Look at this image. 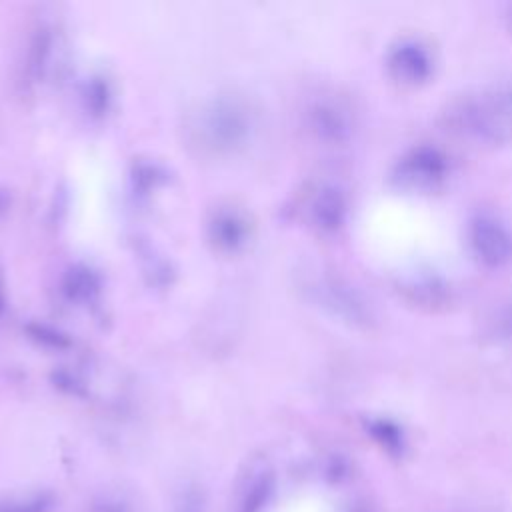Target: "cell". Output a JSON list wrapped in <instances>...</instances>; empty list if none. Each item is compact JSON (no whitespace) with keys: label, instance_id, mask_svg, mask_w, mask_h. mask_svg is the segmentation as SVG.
<instances>
[{"label":"cell","instance_id":"1","mask_svg":"<svg viewBox=\"0 0 512 512\" xmlns=\"http://www.w3.org/2000/svg\"><path fill=\"white\" fill-rule=\"evenodd\" d=\"M272 494V482L270 478H260L250 486L246 496L240 502L238 512H262V508L268 504Z\"/></svg>","mask_w":512,"mask_h":512},{"label":"cell","instance_id":"2","mask_svg":"<svg viewBox=\"0 0 512 512\" xmlns=\"http://www.w3.org/2000/svg\"><path fill=\"white\" fill-rule=\"evenodd\" d=\"M52 496L48 494H34L18 500H8L0 504V512H50L52 510Z\"/></svg>","mask_w":512,"mask_h":512},{"label":"cell","instance_id":"3","mask_svg":"<svg viewBox=\"0 0 512 512\" xmlns=\"http://www.w3.org/2000/svg\"><path fill=\"white\" fill-rule=\"evenodd\" d=\"M108 512H116V510H108Z\"/></svg>","mask_w":512,"mask_h":512}]
</instances>
